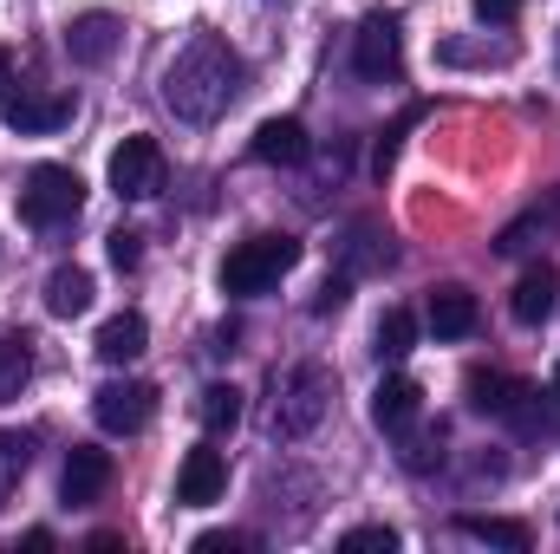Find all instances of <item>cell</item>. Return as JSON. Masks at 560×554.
Segmentation results:
<instances>
[{
  "instance_id": "obj_9",
  "label": "cell",
  "mask_w": 560,
  "mask_h": 554,
  "mask_svg": "<svg viewBox=\"0 0 560 554\" xmlns=\"http://www.w3.org/2000/svg\"><path fill=\"white\" fill-rule=\"evenodd\" d=\"M222 489H229V463H222V450H189L183 457V470H176V503L183 509H209V503H222Z\"/></svg>"
},
{
  "instance_id": "obj_22",
  "label": "cell",
  "mask_w": 560,
  "mask_h": 554,
  "mask_svg": "<svg viewBox=\"0 0 560 554\" xmlns=\"http://www.w3.org/2000/svg\"><path fill=\"white\" fill-rule=\"evenodd\" d=\"M196 412H202V430H209V437H229V430L242 424V392H235V385H209Z\"/></svg>"
},
{
  "instance_id": "obj_10",
  "label": "cell",
  "mask_w": 560,
  "mask_h": 554,
  "mask_svg": "<svg viewBox=\"0 0 560 554\" xmlns=\"http://www.w3.org/2000/svg\"><path fill=\"white\" fill-rule=\"evenodd\" d=\"M118 13H105V7H92V13H79L72 26H66V53H72V66H105L112 53H118Z\"/></svg>"
},
{
  "instance_id": "obj_23",
  "label": "cell",
  "mask_w": 560,
  "mask_h": 554,
  "mask_svg": "<svg viewBox=\"0 0 560 554\" xmlns=\"http://www.w3.org/2000/svg\"><path fill=\"white\" fill-rule=\"evenodd\" d=\"M339 549H346V554H392V549H398V535L372 522V529H352V535H339Z\"/></svg>"
},
{
  "instance_id": "obj_3",
  "label": "cell",
  "mask_w": 560,
  "mask_h": 554,
  "mask_svg": "<svg viewBox=\"0 0 560 554\" xmlns=\"http://www.w3.org/2000/svg\"><path fill=\"white\" fill-rule=\"evenodd\" d=\"M79 209H85V183H79V170H66V163H39V170L26 176V189H20L26 229H66Z\"/></svg>"
},
{
  "instance_id": "obj_13",
  "label": "cell",
  "mask_w": 560,
  "mask_h": 554,
  "mask_svg": "<svg viewBox=\"0 0 560 554\" xmlns=\"http://www.w3.org/2000/svg\"><path fill=\"white\" fill-rule=\"evenodd\" d=\"M255 163H275V170H293V163H306V150H313V138H306V125L300 118H268L261 131H255Z\"/></svg>"
},
{
  "instance_id": "obj_21",
  "label": "cell",
  "mask_w": 560,
  "mask_h": 554,
  "mask_svg": "<svg viewBox=\"0 0 560 554\" xmlns=\"http://www.w3.org/2000/svg\"><path fill=\"white\" fill-rule=\"evenodd\" d=\"M26 463H33V437H26V430H0V509L13 503Z\"/></svg>"
},
{
  "instance_id": "obj_18",
  "label": "cell",
  "mask_w": 560,
  "mask_h": 554,
  "mask_svg": "<svg viewBox=\"0 0 560 554\" xmlns=\"http://www.w3.org/2000/svg\"><path fill=\"white\" fill-rule=\"evenodd\" d=\"M456 529H463L469 542H489V549H509V554L535 549V529H528V522H515V516H463Z\"/></svg>"
},
{
  "instance_id": "obj_4",
  "label": "cell",
  "mask_w": 560,
  "mask_h": 554,
  "mask_svg": "<svg viewBox=\"0 0 560 554\" xmlns=\"http://www.w3.org/2000/svg\"><path fill=\"white\" fill-rule=\"evenodd\" d=\"M275 392H280L275 399V437H306V430L326 417V405H332V372H326V366H293Z\"/></svg>"
},
{
  "instance_id": "obj_16",
  "label": "cell",
  "mask_w": 560,
  "mask_h": 554,
  "mask_svg": "<svg viewBox=\"0 0 560 554\" xmlns=\"http://www.w3.org/2000/svg\"><path fill=\"white\" fill-rule=\"evenodd\" d=\"M143 346H150L143 313H112V320L98 326V359H105V366H131Z\"/></svg>"
},
{
  "instance_id": "obj_1",
  "label": "cell",
  "mask_w": 560,
  "mask_h": 554,
  "mask_svg": "<svg viewBox=\"0 0 560 554\" xmlns=\"http://www.w3.org/2000/svg\"><path fill=\"white\" fill-rule=\"evenodd\" d=\"M235 92H242V59L222 33H196L163 72V105L183 125H215L235 105Z\"/></svg>"
},
{
  "instance_id": "obj_12",
  "label": "cell",
  "mask_w": 560,
  "mask_h": 554,
  "mask_svg": "<svg viewBox=\"0 0 560 554\" xmlns=\"http://www.w3.org/2000/svg\"><path fill=\"white\" fill-rule=\"evenodd\" d=\"M418 412H423V385L418 379H405V372H392V379H378V392H372V424L378 430H411L418 424Z\"/></svg>"
},
{
  "instance_id": "obj_29",
  "label": "cell",
  "mask_w": 560,
  "mask_h": 554,
  "mask_svg": "<svg viewBox=\"0 0 560 554\" xmlns=\"http://www.w3.org/2000/svg\"><path fill=\"white\" fill-rule=\"evenodd\" d=\"M555 392H560V366H555Z\"/></svg>"
},
{
  "instance_id": "obj_2",
  "label": "cell",
  "mask_w": 560,
  "mask_h": 554,
  "mask_svg": "<svg viewBox=\"0 0 560 554\" xmlns=\"http://www.w3.org/2000/svg\"><path fill=\"white\" fill-rule=\"evenodd\" d=\"M300 262V242L293 235H255V242H242L229 262H222V293H242V300H255V293H275L280 275Z\"/></svg>"
},
{
  "instance_id": "obj_20",
  "label": "cell",
  "mask_w": 560,
  "mask_h": 554,
  "mask_svg": "<svg viewBox=\"0 0 560 554\" xmlns=\"http://www.w3.org/2000/svg\"><path fill=\"white\" fill-rule=\"evenodd\" d=\"M411 346H418V313L411 307H385V320H378V359L398 366Z\"/></svg>"
},
{
  "instance_id": "obj_28",
  "label": "cell",
  "mask_w": 560,
  "mask_h": 554,
  "mask_svg": "<svg viewBox=\"0 0 560 554\" xmlns=\"http://www.w3.org/2000/svg\"><path fill=\"white\" fill-rule=\"evenodd\" d=\"M7 99H13V53L0 46V105H7Z\"/></svg>"
},
{
  "instance_id": "obj_25",
  "label": "cell",
  "mask_w": 560,
  "mask_h": 554,
  "mask_svg": "<svg viewBox=\"0 0 560 554\" xmlns=\"http://www.w3.org/2000/svg\"><path fill=\"white\" fill-rule=\"evenodd\" d=\"M346 293H352V280H346V275L326 280V287H319V300H313V313H332V307H346Z\"/></svg>"
},
{
  "instance_id": "obj_5",
  "label": "cell",
  "mask_w": 560,
  "mask_h": 554,
  "mask_svg": "<svg viewBox=\"0 0 560 554\" xmlns=\"http://www.w3.org/2000/svg\"><path fill=\"white\" fill-rule=\"evenodd\" d=\"M398 66H405L398 20H392V13H365L359 33H352V72L372 79V85H385V79H398Z\"/></svg>"
},
{
  "instance_id": "obj_6",
  "label": "cell",
  "mask_w": 560,
  "mask_h": 554,
  "mask_svg": "<svg viewBox=\"0 0 560 554\" xmlns=\"http://www.w3.org/2000/svg\"><path fill=\"white\" fill-rule=\"evenodd\" d=\"M150 412H156V385H143V379H112V385L92 392V417L112 437H138L150 424Z\"/></svg>"
},
{
  "instance_id": "obj_8",
  "label": "cell",
  "mask_w": 560,
  "mask_h": 554,
  "mask_svg": "<svg viewBox=\"0 0 560 554\" xmlns=\"http://www.w3.org/2000/svg\"><path fill=\"white\" fill-rule=\"evenodd\" d=\"M105 483H112V457H105L98 443H72V457H66V470H59V496H66V509L98 503Z\"/></svg>"
},
{
  "instance_id": "obj_15",
  "label": "cell",
  "mask_w": 560,
  "mask_h": 554,
  "mask_svg": "<svg viewBox=\"0 0 560 554\" xmlns=\"http://www.w3.org/2000/svg\"><path fill=\"white\" fill-rule=\"evenodd\" d=\"M430 333L436 339H469L476 333V293L469 287H436L430 293Z\"/></svg>"
},
{
  "instance_id": "obj_17",
  "label": "cell",
  "mask_w": 560,
  "mask_h": 554,
  "mask_svg": "<svg viewBox=\"0 0 560 554\" xmlns=\"http://www.w3.org/2000/svg\"><path fill=\"white\" fill-rule=\"evenodd\" d=\"M92 293H98V287H92L85 268H52V275H46V313H52V320H79V313L92 307Z\"/></svg>"
},
{
  "instance_id": "obj_19",
  "label": "cell",
  "mask_w": 560,
  "mask_h": 554,
  "mask_svg": "<svg viewBox=\"0 0 560 554\" xmlns=\"http://www.w3.org/2000/svg\"><path fill=\"white\" fill-rule=\"evenodd\" d=\"M26 379H33V339L20 326H0V405L20 399Z\"/></svg>"
},
{
  "instance_id": "obj_24",
  "label": "cell",
  "mask_w": 560,
  "mask_h": 554,
  "mask_svg": "<svg viewBox=\"0 0 560 554\" xmlns=\"http://www.w3.org/2000/svg\"><path fill=\"white\" fill-rule=\"evenodd\" d=\"M138 262H143V235H138V229H112V268H118V275H131Z\"/></svg>"
},
{
  "instance_id": "obj_27",
  "label": "cell",
  "mask_w": 560,
  "mask_h": 554,
  "mask_svg": "<svg viewBox=\"0 0 560 554\" xmlns=\"http://www.w3.org/2000/svg\"><path fill=\"white\" fill-rule=\"evenodd\" d=\"M476 13L502 26V20H515V13H522V0H476Z\"/></svg>"
},
{
  "instance_id": "obj_7",
  "label": "cell",
  "mask_w": 560,
  "mask_h": 554,
  "mask_svg": "<svg viewBox=\"0 0 560 554\" xmlns=\"http://www.w3.org/2000/svg\"><path fill=\"white\" fill-rule=\"evenodd\" d=\"M163 143L156 138H125L112 150V189L125 196V203H150L156 189H163Z\"/></svg>"
},
{
  "instance_id": "obj_14",
  "label": "cell",
  "mask_w": 560,
  "mask_h": 554,
  "mask_svg": "<svg viewBox=\"0 0 560 554\" xmlns=\"http://www.w3.org/2000/svg\"><path fill=\"white\" fill-rule=\"evenodd\" d=\"M555 300H560V275L548 268V262H535L528 275L515 280V293H509V313H515L522 326H541V320L555 313Z\"/></svg>"
},
{
  "instance_id": "obj_11",
  "label": "cell",
  "mask_w": 560,
  "mask_h": 554,
  "mask_svg": "<svg viewBox=\"0 0 560 554\" xmlns=\"http://www.w3.org/2000/svg\"><path fill=\"white\" fill-rule=\"evenodd\" d=\"M0 112H7V125H13L20 138H52V131L72 118V99H66V92H20V99H7Z\"/></svg>"
},
{
  "instance_id": "obj_26",
  "label": "cell",
  "mask_w": 560,
  "mask_h": 554,
  "mask_svg": "<svg viewBox=\"0 0 560 554\" xmlns=\"http://www.w3.org/2000/svg\"><path fill=\"white\" fill-rule=\"evenodd\" d=\"M248 549V535H196V554H235Z\"/></svg>"
}]
</instances>
